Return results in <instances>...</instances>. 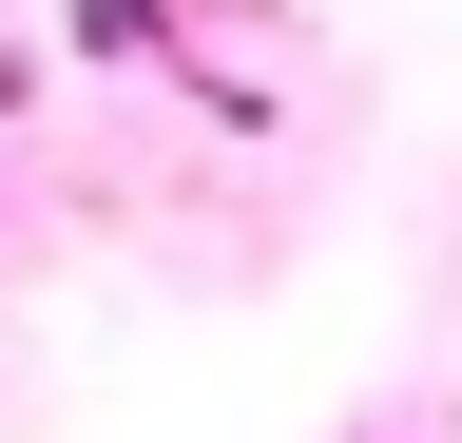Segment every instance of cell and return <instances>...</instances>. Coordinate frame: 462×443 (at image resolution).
Returning a JSON list of instances; mask_svg holds the SVG:
<instances>
[{
	"label": "cell",
	"mask_w": 462,
	"mask_h": 443,
	"mask_svg": "<svg viewBox=\"0 0 462 443\" xmlns=\"http://www.w3.org/2000/svg\"><path fill=\"white\" fill-rule=\"evenodd\" d=\"M58 39L78 59H173V0H58Z\"/></svg>",
	"instance_id": "1"
}]
</instances>
